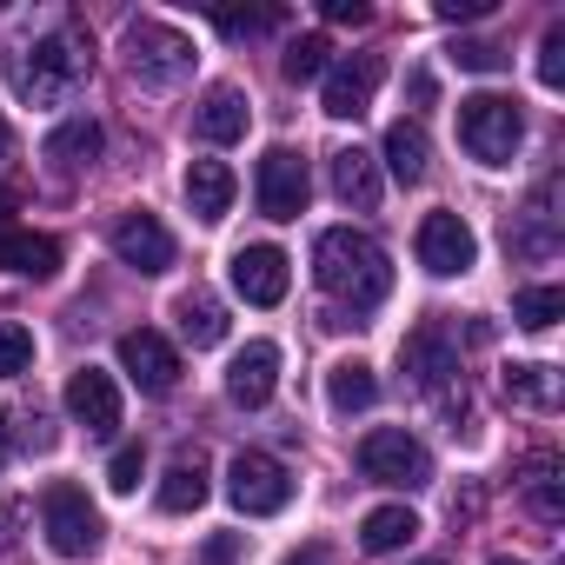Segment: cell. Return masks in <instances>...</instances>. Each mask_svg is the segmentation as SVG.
<instances>
[{
	"label": "cell",
	"mask_w": 565,
	"mask_h": 565,
	"mask_svg": "<svg viewBox=\"0 0 565 565\" xmlns=\"http://www.w3.org/2000/svg\"><path fill=\"white\" fill-rule=\"evenodd\" d=\"M120 373L140 393H173L180 386V353L167 347V333L140 327V333H120Z\"/></svg>",
	"instance_id": "obj_10"
},
{
	"label": "cell",
	"mask_w": 565,
	"mask_h": 565,
	"mask_svg": "<svg viewBox=\"0 0 565 565\" xmlns=\"http://www.w3.org/2000/svg\"><path fill=\"white\" fill-rule=\"evenodd\" d=\"M320 81H327V94H320V100H327V114H333V120H360V114L373 107L380 61H373V54H353V61H333Z\"/></svg>",
	"instance_id": "obj_14"
},
{
	"label": "cell",
	"mask_w": 565,
	"mask_h": 565,
	"mask_svg": "<svg viewBox=\"0 0 565 565\" xmlns=\"http://www.w3.org/2000/svg\"><path fill=\"white\" fill-rule=\"evenodd\" d=\"M8 233H14V200L0 193V239H8Z\"/></svg>",
	"instance_id": "obj_40"
},
{
	"label": "cell",
	"mask_w": 565,
	"mask_h": 565,
	"mask_svg": "<svg viewBox=\"0 0 565 565\" xmlns=\"http://www.w3.org/2000/svg\"><path fill=\"white\" fill-rule=\"evenodd\" d=\"M200 499H206V466L193 452H180L167 466V479H160V512H193Z\"/></svg>",
	"instance_id": "obj_26"
},
{
	"label": "cell",
	"mask_w": 565,
	"mask_h": 565,
	"mask_svg": "<svg viewBox=\"0 0 565 565\" xmlns=\"http://www.w3.org/2000/svg\"><path fill=\"white\" fill-rule=\"evenodd\" d=\"M213 21H220L226 34H266V28H273L279 14H213Z\"/></svg>",
	"instance_id": "obj_35"
},
{
	"label": "cell",
	"mask_w": 565,
	"mask_h": 565,
	"mask_svg": "<svg viewBox=\"0 0 565 565\" xmlns=\"http://www.w3.org/2000/svg\"><path fill=\"white\" fill-rule=\"evenodd\" d=\"M127 67L140 87H180L193 74V41L167 21H134L127 28Z\"/></svg>",
	"instance_id": "obj_4"
},
{
	"label": "cell",
	"mask_w": 565,
	"mask_h": 565,
	"mask_svg": "<svg viewBox=\"0 0 565 565\" xmlns=\"http://www.w3.org/2000/svg\"><path fill=\"white\" fill-rule=\"evenodd\" d=\"M327 21H366V0H327Z\"/></svg>",
	"instance_id": "obj_37"
},
{
	"label": "cell",
	"mask_w": 565,
	"mask_h": 565,
	"mask_svg": "<svg viewBox=\"0 0 565 565\" xmlns=\"http://www.w3.org/2000/svg\"><path fill=\"white\" fill-rule=\"evenodd\" d=\"M419 565H446V558H419Z\"/></svg>",
	"instance_id": "obj_44"
},
{
	"label": "cell",
	"mask_w": 565,
	"mask_h": 565,
	"mask_svg": "<svg viewBox=\"0 0 565 565\" xmlns=\"http://www.w3.org/2000/svg\"><path fill=\"white\" fill-rule=\"evenodd\" d=\"M419 539V519H413V505H373L366 519H360V545L380 558V552H399V545H413Z\"/></svg>",
	"instance_id": "obj_23"
},
{
	"label": "cell",
	"mask_w": 565,
	"mask_h": 565,
	"mask_svg": "<svg viewBox=\"0 0 565 565\" xmlns=\"http://www.w3.org/2000/svg\"><path fill=\"white\" fill-rule=\"evenodd\" d=\"M140 472H147V452H140V446H120L114 466H107V486L127 499V492H140Z\"/></svg>",
	"instance_id": "obj_32"
},
{
	"label": "cell",
	"mask_w": 565,
	"mask_h": 565,
	"mask_svg": "<svg viewBox=\"0 0 565 565\" xmlns=\"http://www.w3.org/2000/svg\"><path fill=\"white\" fill-rule=\"evenodd\" d=\"M452 61H459L466 74H492V67H505V54H499L492 41H459V47H452Z\"/></svg>",
	"instance_id": "obj_33"
},
{
	"label": "cell",
	"mask_w": 565,
	"mask_h": 565,
	"mask_svg": "<svg viewBox=\"0 0 565 565\" xmlns=\"http://www.w3.org/2000/svg\"><path fill=\"white\" fill-rule=\"evenodd\" d=\"M173 320H180V340L200 353V347H220L226 340V307L213 300V294H180V307H173Z\"/></svg>",
	"instance_id": "obj_22"
},
{
	"label": "cell",
	"mask_w": 565,
	"mask_h": 565,
	"mask_svg": "<svg viewBox=\"0 0 565 565\" xmlns=\"http://www.w3.org/2000/svg\"><path fill=\"white\" fill-rule=\"evenodd\" d=\"M41 153H47L54 167H67V173H74V167H87V160L100 153V120H87V114L61 120V127L47 134V147H41Z\"/></svg>",
	"instance_id": "obj_24"
},
{
	"label": "cell",
	"mask_w": 565,
	"mask_h": 565,
	"mask_svg": "<svg viewBox=\"0 0 565 565\" xmlns=\"http://www.w3.org/2000/svg\"><path fill=\"white\" fill-rule=\"evenodd\" d=\"M233 193H239V180H233L226 160H193V167H186V206H193L200 220H226Z\"/></svg>",
	"instance_id": "obj_19"
},
{
	"label": "cell",
	"mask_w": 565,
	"mask_h": 565,
	"mask_svg": "<svg viewBox=\"0 0 565 565\" xmlns=\"http://www.w3.org/2000/svg\"><path fill=\"white\" fill-rule=\"evenodd\" d=\"M525 499H532V512H539L545 525H558V512H565V499H558V466H552V459H532V479H525Z\"/></svg>",
	"instance_id": "obj_30"
},
{
	"label": "cell",
	"mask_w": 565,
	"mask_h": 565,
	"mask_svg": "<svg viewBox=\"0 0 565 565\" xmlns=\"http://www.w3.org/2000/svg\"><path fill=\"white\" fill-rule=\"evenodd\" d=\"M287 253L279 246H239L233 253V294L246 300V307H279L287 300Z\"/></svg>",
	"instance_id": "obj_11"
},
{
	"label": "cell",
	"mask_w": 565,
	"mask_h": 565,
	"mask_svg": "<svg viewBox=\"0 0 565 565\" xmlns=\"http://www.w3.org/2000/svg\"><path fill=\"white\" fill-rule=\"evenodd\" d=\"M327 399H333V413H360V406H373V399H380L373 366H366V360H340V366L327 373Z\"/></svg>",
	"instance_id": "obj_25"
},
{
	"label": "cell",
	"mask_w": 565,
	"mask_h": 565,
	"mask_svg": "<svg viewBox=\"0 0 565 565\" xmlns=\"http://www.w3.org/2000/svg\"><path fill=\"white\" fill-rule=\"evenodd\" d=\"M287 565H333V558H327V545H307V552H294Z\"/></svg>",
	"instance_id": "obj_39"
},
{
	"label": "cell",
	"mask_w": 565,
	"mask_h": 565,
	"mask_svg": "<svg viewBox=\"0 0 565 565\" xmlns=\"http://www.w3.org/2000/svg\"><path fill=\"white\" fill-rule=\"evenodd\" d=\"M492 565H525V558H492Z\"/></svg>",
	"instance_id": "obj_43"
},
{
	"label": "cell",
	"mask_w": 565,
	"mask_h": 565,
	"mask_svg": "<svg viewBox=\"0 0 565 565\" xmlns=\"http://www.w3.org/2000/svg\"><path fill=\"white\" fill-rule=\"evenodd\" d=\"M41 525H47V545H54L61 558H94L100 539H107V525H100V512H94V499H87L81 486H47Z\"/></svg>",
	"instance_id": "obj_5"
},
{
	"label": "cell",
	"mask_w": 565,
	"mask_h": 565,
	"mask_svg": "<svg viewBox=\"0 0 565 565\" xmlns=\"http://www.w3.org/2000/svg\"><path fill=\"white\" fill-rule=\"evenodd\" d=\"M399 360H406L413 386H426V393H439L446 380H459V353H452V340H446L439 327H419V333L399 347Z\"/></svg>",
	"instance_id": "obj_17"
},
{
	"label": "cell",
	"mask_w": 565,
	"mask_h": 565,
	"mask_svg": "<svg viewBox=\"0 0 565 565\" xmlns=\"http://www.w3.org/2000/svg\"><path fill=\"white\" fill-rule=\"evenodd\" d=\"M360 472L366 479H380V486H426L433 479V459H426V446L406 433V426H380V433H366L360 439Z\"/></svg>",
	"instance_id": "obj_7"
},
{
	"label": "cell",
	"mask_w": 565,
	"mask_h": 565,
	"mask_svg": "<svg viewBox=\"0 0 565 565\" xmlns=\"http://www.w3.org/2000/svg\"><path fill=\"white\" fill-rule=\"evenodd\" d=\"M14 153V134H8V120H0V160H8Z\"/></svg>",
	"instance_id": "obj_41"
},
{
	"label": "cell",
	"mask_w": 565,
	"mask_h": 565,
	"mask_svg": "<svg viewBox=\"0 0 565 565\" xmlns=\"http://www.w3.org/2000/svg\"><path fill=\"white\" fill-rule=\"evenodd\" d=\"M307 193H313V180H307V160H300L294 147H266V153H259L253 200H259L266 220H300V213H307Z\"/></svg>",
	"instance_id": "obj_8"
},
{
	"label": "cell",
	"mask_w": 565,
	"mask_h": 565,
	"mask_svg": "<svg viewBox=\"0 0 565 565\" xmlns=\"http://www.w3.org/2000/svg\"><path fill=\"white\" fill-rule=\"evenodd\" d=\"M0 459H8V419H0Z\"/></svg>",
	"instance_id": "obj_42"
},
{
	"label": "cell",
	"mask_w": 565,
	"mask_h": 565,
	"mask_svg": "<svg viewBox=\"0 0 565 565\" xmlns=\"http://www.w3.org/2000/svg\"><path fill=\"white\" fill-rule=\"evenodd\" d=\"M313 279H320V294L347 300L353 313H373L393 287V266H386L380 239H366L360 226H327L313 239Z\"/></svg>",
	"instance_id": "obj_1"
},
{
	"label": "cell",
	"mask_w": 565,
	"mask_h": 565,
	"mask_svg": "<svg viewBox=\"0 0 565 565\" xmlns=\"http://www.w3.org/2000/svg\"><path fill=\"white\" fill-rule=\"evenodd\" d=\"M505 399L532 406V413H552L558 406V373L552 366H505Z\"/></svg>",
	"instance_id": "obj_27"
},
{
	"label": "cell",
	"mask_w": 565,
	"mask_h": 565,
	"mask_svg": "<svg viewBox=\"0 0 565 565\" xmlns=\"http://www.w3.org/2000/svg\"><path fill=\"white\" fill-rule=\"evenodd\" d=\"M426 153H433V147H426V127H419V120H393V127H386L380 160L393 167L399 186H419V180H426Z\"/></svg>",
	"instance_id": "obj_21"
},
{
	"label": "cell",
	"mask_w": 565,
	"mask_h": 565,
	"mask_svg": "<svg viewBox=\"0 0 565 565\" xmlns=\"http://www.w3.org/2000/svg\"><path fill=\"white\" fill-rule=\"evenodd\" d=\"M0 266H8L14 279H54V273H61V239L14 226L8 239H0Z\"/></svg>",
	"instance_id": "obj_20"
},
{
	"label": "cell",
	"mask_w": 565,
	"mask_h": 565,
	"mask_svg": "<svg viewBox=\"0 0 565 565\" xmlns=\"http://www.w3.org/2000/svg\"><path fill=\"white\" fill-rule=\"evenodd\" d=\"M114 259L134 273H167L173 266V233L153 213H120L114 220Z\"/></svg>",
	"instance_id": "obj_12"
},
{
	"label": "cell",
	"mask_w": 565,
	"mask_h": 565,
	"mask_svg": "<svg viewBox=\"0 0 565 565\" xmlns=\"http://www.w3.org/2000/svg\"><path fill=\"white\" fill-rule=\"evenodd\" d=\"M327 180H333V200L353 206V213H373L380 206V160L366 147H340L327 160Z\"/></svg>",
	"instance_id": "obj_16"
},
{
	"label": "cell",
	"mask_w": 565,
	"mask_h": 565,
	"mask_svg": "<svg viewBox=\"0 0 565 565\" xmlns=\"http://www.w3.org/2000/svg\"><path fill=\"white\" fill-rule=\"evenodd\" d=\"M193 134H200L206 147H233V140L246 134V94H239V87H206L200 107H193Z\"/></svg>",
	"instance_id": "obj_18"
},
{
	"label": "cell",
	"mask_w": 565,
	"mask_h": 565,
	"mask_svg": "<svg viewBox=\"0 0 565 565\" xmlns=\"http://www.w3.org/2000/svg\"><path fill=\"white\" fill-rule=\"evenodd\" d=\"M34 366V333L14 327V320H0V380H21Z\"/></svg>",
	"instance_id": "obj_31"
},
{
	"label": "cell",
	"mask_w": 565,
	"mask_h": 565,
	"mask_svg": "<svg viewBox=\"0 0 565 565\" xmlns=\"http://www.w3.org/2000/svg\"><path fill=\"white\" fill-rule=\"evenodd\" d=\"M226 499L246 519H273V512H287V499H294V472L279 466L273 452H239L226 466Z\"/></svg>",
	"instance_id": "obj_6"
},
{
	"label": "cell",
	"mask_w": 565,
	"mask_h": 565,
	"mask_svg": "<svg viewBox=\"0 0 565 565\" xmlns=\"http://www.w3.org/2000/svg\"><path fill=\"white\" fill-rule=\"evenodd\" d=\"M67 413H74V426H87L94 439H107V433L120 426V386H114V373L81 366V373L67 380Z\"/></svg>",
	"instance_id": "obj_13"
},
{
	"label": "cell",
	"mask_w": 565,
	"mask_h": 565,
	"mask_svg": "<svg viewBox=\"0 0 565 565\" xmlns=\"http://www.w3.org/2000/svg\"><path fill=\"white\" fill-rule=\"evenodd\" d=\"M14 525H21V505H14V499H8V505H0V552H8V545H14V539H21V532H14Z\"/></svg>",
	"instance_id": "obj_38"
},
{
	"label": "cell",
	"mask_w": 565,
	"mask_h": 565,
	"mask_svg": "<svg viewBox=\"0 0 565 565\" xmlns=\"http://www.w3.org/2000/svg\"><path fill=\"white\" fill-rule=\"evenodd\" d=\"M87 74H94V47H87L81 34H47V41H34L28 61H21V94H28L34 107H61L67 94L87 87Z\"/></svg>",
	"instance_id": "obj_2"
},
{
	"label": "cell",
	"mask_w": 565,
	"mask_h": 565,
	"mask_svg": "<svg viewBox=\"0 0 565 565\" xmlns=\"http://www.w3.org/2000/svg\"><path fill=\"white\" fill-rule=\"evenodd\" d=\"M459 147L486 167H512V153L525 147V114L505 94H466L459 100Z\"/></svg>",
	"instance_id": "obj_3"
},
{
	"label": "cell",
	"mask_w": 565,
	"mask_h": 565,
	"mask_svg": "<svg viewBox=\"0 0 565 565\" xmlns=\"http://www.w3.org/2000/svg\"><path fill=\"white\" fill-rule=\"evenodd\" d=\"M413 246H419V266H426L433 279H459V273H472V259H479V239H472V226H466L459 213H426Z\"/></svg>",
	"instance_id": "obj_9"
},
{
	"label": "cell",
	"mask_w": 565,
	"mask_h": 565,
	"mask_svg": "<svg viewBox=\"0 0 565 565\" xmlns=\"http://www.w3.org/2000/svg\"><path fill=\"white\" fill-rule=\"evenodd\" d=\"M558 313H565V287H525V294L512 300V320H519V327H532V333L558 327Z\"/></svg>",
	"instance_id": "obj_28"
},
{
	"label": "cell",
	"mask_w": 565,
	"mask_h": 565,
	"mask_svg": "<svg viewBox=\"0 0 565 565\" xmlns=\"http://www.w3.org/2000/svg\"><path fill=\"white\" fill-rule=\"evenodd\" d=\"M492 14V0H439V21H479Z\"/></svg>",
	"instance_id": "obj_36"
},
{
	"label": "cell",
	"mask_w": 565,
	"mask_h": 565,
	"mask_svg": "<svg viewBox=\"0 0 565 565\" xmlns=\"http://www.w3.org/2000/svg\"><path fill=\"white\" fill-rule=\"evenodd\" d=\"M327 54H333V47H327L320 34H307V41H294V47H287V61H279V74H287L294 87H300V81H320V74L333 67Z\"/></svg>",
	"instance_id": "obj_29"
},
{
	"label": "cell",
	"mask_w": 565,
	"mask_h": 565,
	"mask_svg": "<svg viewBox=\"0 0 565 565\" xmlns=\"http://www.w3.org/2000/svg\"><path fill=\"white\" fill-rule=\"evenodd\" d=\"M539 81H545V87L565 81V28H552V34L539 41Z\"/></svg>",
	"instance_id": "obj_34"
},
{
	"label": "cell",
	"mask_w": 565,
	"mask_h": 565,
	"mask_svg": "<svg viewBox=\"0 0 565 565\" xmlns=\"http://www.w3.org/2000/svg\"><path fill=\"white\" fill-rule=\"evenodd\" d=\"M273 386H279V347L273 340H246L233 353V366H226V399L233 406H266Z\"/></svg>",
	"instance_id": "obj_15"
}]
</instances>
